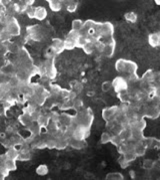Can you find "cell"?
Listing matches in <instances>:
<instances>
[{"instance_id": "obj_2", "label": "cell", "mask_w": 160, "mask_h": 180, "mask_svg": "<svg viewBox=\"0 0 160 180\" xmlns=\"http://www.w3.org/2000/svg\"><path fill=\"white\" fill-rule=\"evenodd\" d=\"M98 32L100 37H104L106 39H108L110 37H112L114 32V26L112 23H110V22H104V23L100 24Z\"/></svg>"}, {"instance_id": "obj_25", "label": "cell", "mask_w": 160, "mask_h": 180, "mask_svg": "<svg viewBox=\"0 0 160 180\" xmlns=\"http://www.w3.org/2000/svg\"><path fill=\"white\" fill-rule=\"evenodd\" d=\"M72 30H75V31H81V29L83 28V21L81 19H74L72 21Z\"/></svg>"}, {"instance_id": "obj_15", "label": "cell", "mask_w": 160, "mask_h": 180, "mask_svg": "<svg viewBox=\"0 0 160 180\" xmlns=\"http://www.w3.org/2000/svg\"><path fill=\"white\" fill-rule=\"evenodd\" d=\"M105 179L106 180H123L124 175L120 172H110L108 174H106Z\"/></svg>"}, {"instance_id": "obj_11", "label": "cell", "mask_w": 160, "mask_h": 180, "mask_svg": "<svg viewBox=\"0 0 160 180\" xmlns=\"http://www.w3.org/2000/svg\"><path fill=\"white\" fill-rule=\"evenodd\" d=\"M148 43L150 46L157 47L160 44V35L159 33H151L148 36Z\"/></svg>"}, {"instance_id": "obj_36", "label": "cell", "mask_w": 160, "mask_h": 180, "mask_svg": "<svg viewBox=\"0 0 160 180\" xmlns=\"http://www.w3.org/2000/svg\"><path fill=\"white\" fill-rule=\"evenodd\" d=\"M31 159V155L29 151H25V152H19L18 155V159L17 160H21V161H28Z\"/></svg>"}, {"instance_id": "obj_7", "label": "cell", "mask_w": 160, "mask_h": 180, "mask_svg": "<svg viewBox=\"0 0 160 180\" xmlns=\"http://www.w3.org/2000/svg\"><path fill=\"white\" fill-rule=\"evenodd\" d=\"M133 152L134 154L136 155V157H141L145 155V152H146V147L143 144V141L141 142H136L133 146Z\"/></svg>"}, {"instance_id": "obj_37", "label": "cell", "mask_w": 160, "mask_h": 180, "mask_svg": "<svg viewBox=\"0 0 160 180\" xmlns=\"http://www.w3.org/2000/svg\"><path fill=\"white\" fill-rule=\"evenodd\" d=\"M26 30H27L28 35L32 36V35H34L35 33H37L40 29H39V25H29Z\"/></svg>"}, {"instance_id": "obj_32", "label": "cell", "mask_w": 160, "mask_h": 180, "mask_svg": "<svg viewBox=\"0 0 160 180\" xmlns=\"http://www.w3.org/2000/svg\"><path fill=\"white\" fill-rule=\"evenodd\" d=\"M79 35L80 33L78 32V31H75V30H72L71 29L68 34H67V36H66V39H69V40H72V41H76L77 38L79 37Z\"/></svg>"}, {"instance_id": "obj_28", "label": "cell", "mask_w": 160, "mask_h": 180, "mask_svg": "<svg viewBox=\"0 0 160 180\" xmlns=\"http://www.w3.org/2000/svg\"><path fill=\"white\" fill-rule=\"evenodd\" d=\"M35 171H36L37 175H40V176H44V175H46L48 173V166L45 165V164H41V165L38 166Z\"/></svg>"}, {"instance_id": "obj_38", "label": "cell", "mask_w": 160, "mask_h": 180, "mask_svg": "<svg viewBox=\"0 0 160 180\" xmlns=\"http://www.w3.org/2000/svg\"><path fill=\"white\" fill-rule=\"evenodd\" d=\"M111 140V135L107 132H104L101 134V137H100V142L102 144H107L109 143Z\"/></svg>"}, {"instance_id": "obj_24", "label": "cell", "mask_w": 160, "mask_h": 180, "mask_svg": "<svg viewBox=\"0 0 160 180\" xmlns=\"http://www.w3.org/2000/svg\"><path fill=\"white\" fill-rule=\"evenodd\" d=\"M18 121L24 126H28L29 124L32 123V121H31V118L30 116L27 115V114H23V115H20L18 117Z\"/></svg>"}, {"instance_id": "obj_44", "label": "cell", "mask_w": 160, "mask_h": 180, "mask_svg": "<svg viewBox=\"0 0 160 180\" xmlns=\"http://www.w3.org/2000/svg\"><path fill=\"white\" fill-rule=\"evenodd\" d=\"M50 90L52 91V93H54V94H60L62 89L59 87V85H51Z\"/></svg>"}, {"instance_id": "obj_34", "label": "cell", "mask_w": 160, "mask_h": 180, "mask_svg": "<svg viewBox=\"0 0 160 180\" xmlns=\"http://www.w3.org/2000/svg\"><path fill=\"white\" fill-rule=\"evenodd\" d=\"M77 6H78V3L77 1H67V11L68 12H75L77 9Z\"/></svg>"}, {"instance_id": "obj_27", "label": "cell", "mask_w": 160, "mask_h": 180, "mask_svg": "<svg viewBox=\"0 0 160 180\" xmlns=\"http://www.w3.org/2000/svg\"><path fill=\"white\" fill-rule=\"evenodd\" d=\"M82 49L84 51V52L86 53V55H91V53L95 51V44L93 42H91V41H89L82 47Z\"/></svg>"}, {"instance_id": "obj_20", "label": "cell", "mask_w": 160, "mask_h": 180, "mask_svg": "<svg viewBox=\"0 0 160 180\" xmlns=\"http://www.w3.org/2000/svg\"><path fill=\"white\" fill-rule=\"evenodd\" d=\"M125 61L126 60L124 58H119L115 62V69L118 73H124V69H125Z\"/></svg>"}, {"instance_id": "obj_30", "label": "cell", "mask_w": 160, "mask_h": 180, "mask_svg": "<svg viewBox=\"0 0 160 180\" xmlns=\"http://www.w3.org/2000/svg\"><path fill=\"white\" fill-rule=\"evenodd\" d=\"M142 166H143V168L146 170H152L155 167V162L152 159H145L143 161Z\"/></svg>"}, {"instance_id": "obj_33", "label": "cell", "mask_w": 160, "mask_h": 180, "mask_svg": "<svg viewBox=\"0 0 160 180\" xmlns=\"http://www.w3.org/2000/svg\"><path fill=\"white\" fill-rule=\"evenodd\" d=\"M75 47H76V46H75V42L72 41V40H69V39L63 40V48L66 49V51H71V49H73Z\"/></svg>"}, {"instance_id": "obj_46", "label": "cell", "mask_w": 160, "mask_h": 180, "mask_svg": "<svg viewBox=\"0 0 160 180\" xmlns=\"http://www.w3.org/2000/svg\"><path fill=\"white\" fill-rule=\"evenodd\" d=\"M36 148H38V149H44V148H46V144L45 142H38L36 144Z\"/></svg>"}, {"instance_id": "obj_31", "label": "cell", "mask_w": 160, "mask_h": 180, "mask_svg": "<svg viewBox=\"0 0 160 180\" xmlns=\"http://www.w3.org/2000/svg\"><path fill=\"white\" fill-rule=\"evenodd\" d=\"M153 80H154V75H153V71L151 70L146 71V73L144 74V75L142 76V80H144V82L148 83V84L150 82H152Z\"/></svg>"}, {"instance_id": "obj_48", "label": "cell", "mask_w": 160, "mask_h": 180, "mask_svg": "<svg viewBox=\"0 0 160 180\" xmlns=\"http://www.w3.org/2000/svg\"><path fill=\"white\" fill-rule=\"evenodd\" d=\"M85 177H86V178H89V177L94 178V175L91 174V173H87V174H85Z\"/></svg>"}, {"instance_id": "obj_21", "label": "cell", "mask_w": 160, "mask_h": 180, "mask_svg": "<svg viewBox=\"0 0 160 180\" xmlns=\"http://www.w3.org/2000/svg\"><path fill=\"white\" fill-rule=\"evenodd\" d=\"M7 51L11 53H18L20 51V46L17 42H8L7 44Z\"/></svg>"}, {"instance_id": "obj_40", "label": "cell", "mask_w": 160, "mask_h": 180, "mask_svg": "<svg viewBox=\"0 0 160 180\" xmlns=\"http://www.w3.org/2000/svg\"><path fill=\"white\" fill-rule=\"evenodd\" d=\"M72 106H73V108L75 110H77V111H79L80 109H81V107L83 106V103H82V101L81 100H79V99H75V100L73 101V104H72Z\"/></svg>"}, {"instance_id": "obj_18", "label": "cell", "mask_w": 160, "mask_h": 180, "mask_svg": "<svg viewBox=\"0 0 160 180\" xmlns=\"http://www.w3.org/2000/svg\"><path fill=\"white\" fill-rule=\"evenodd\" d=\"M36 122H37V125L39 126L40 128H45L46 126H48V124H49V123H48V122H49V119H48V117L40 114L39 118L37 119Z\"/></svg>"}, {"instance_id": "obj_1", "label": "cell", "mask_w": 160, "mask_h": 180, "mask_svg": "<svg viewBox=\"0 0 160 180\" xmlns=\"http://www.w3.org/2000/svg\"><path fill=\"white\" fill-rule=\"evenodd\" d=\"M6 28L10 32L11 36H18V35H20V32H21L20 25L18 23V21L16 20V18H14L13 16H7Z\"/></svg>"}, {"instance_id": "obj_13", "label": "cell", "mask_w": 160, "mask_h": 180, "mask_svg": "<svg viewBox=\"0 0 160 180\" xmlns=\"http://www.w3.org/2000/svg\"><path fill=\"white\" fill-rule=\"evenodd\" d=\"M62 1L59 0H48V5L53 12H58L62 8Z\"/></svg>"}, {"instance_id": "obj_16", "label": "cell", "mask_w": 160, "mask_h": 180, "mask_svg": "<svg viewBox=\"0 0 160 180\" xmlns=\"http://www.w3.org/2000/svg\"><path fill=\"white\" fill-rule=\"evenodd\" d=\"M11 37V34L6 27L1 28V31H0V40H1V42L8 41V40H10Z\"/></svg>"}, {"instance_id": "obj_39", "label": "cell", "mask_w": 160, "mask_h": 180, "mask_svg": "<svg viewBox=\"0 0 160 180\" xmlns=\"http://www.w3.org/2000/svg\"><path fill=\"white\" fill-rule=\"evenodd\" d=\"M101 89L103 92H109L111 89H112V83L109 82V80H106V82L102 83L101 85Z\"/></svg>"}, {"instance_id": "obj_42", "label": "cell", "mask_w": 160, "mask_h": 180, "mask_svg": "<svg viewBox=\"0 0 160 180\" xmlns=\"http://www.w3.org/2000/svg\"><path fill=\"white\" fill-rule=\"evenodd\" d=\"M34 10H35V8H33L32 6H28L27 7V9H26V13H27V15L29 18H34Z\"/></svg>"}, {"instance_id": "obj_35", "label": "cell", "mask_w": 160, "mask_h": 180, "mask_svg": "<svg viewBox=\"0 0 160 180\" xmlns=\"http://www.w3.org/2000/svg\"><path fill=\"white\" fill-rule=\"evenodd\" d=\"M45 144H46V148H48V149H54L57 146V139L50 138L48 139L47 141H45Z\"/></svg>"}, {"instance_id": "obj_29", "label": "cell", "mask_w": 160, "mask_h": 180, "mask_svg": "<svg viewBox=\"0 0 160 180\" xmlns=\"http://www.w3.org/2000/svg\"><path fill=\"white\" fill-rule=\"evenodd\" d=\"M124 18H125L127 21L131 22V23H135V22L137 21V14L133 11L127 12V13H125V15H124Z\"/></svg>"}, {"instance_id": "obj_6", "label": "cell", "mask_w": 160, "mask_h": 180, "mask_svg": "<svg viewBox=\"0 0 160 180\" xmlns=\"http://www.w3.org/2000/svg\"><path fill=\"white\" fill-rule=\"evenodd\" d=\"M160 111L157 106H149L146 107L144 110V116L149 119H157L159 117Z\"/></svg>"}, {"instance_id": "obj_3", "label": "cell", "mask_w": 160, "mask_h": 180, "mask_svg": "<svg viewBox=\"0 0 160 180\" xmlns=\"http://www.w3.org/2000/svg\"><path fill=\"white\" fill-rule=\"evenodd\" d=\"M119 113V109L118 107L114 106V107H111V108H106L103 111H102V118H103L106 122H111L117 118Z\"/></svg>"}, {"instance_id": "obj_5", "label": "cell", "mask_w": 160, "mask_h": 180, "mask_svg": "<svg viewBox=\"0 0 160 180\" xmlns=\"http://www.w3.org/2000/svg\"><path fill=\"white\" fill-rule=\"evenodd\" d=\"M115 46H116V42L113 39V37H110L107 39V41L104 43V46L102 48V52L106 57L113 56L115 51Z\"/></svg>"}, {"instance_id": "obj_43", "label": "cell", "mask_w": 160, "mask_h": 180, "mask_svg": "<svg viewBox=\"0 0 160 180\" xmlns=\"http://www.w3.org/2000/svg\"><path fill=\"white\" fill-rule=\"evenodd\" d=\"M30 116V118H31V121H32V122H36L37 121V119L39 118V116H40V113L38 111H36L35 110L34 112L31 115H29Z\"/></svg>"}, {"instance_id": "obj_10", "label": "cell", "mask_w": 160, "mask_h": 180, "mask_svg": "<svg viewBox=\"0 0 160 180\" xmlns=\"http://www.w3.org/2000/svg\"><path fill=\"white\" fill-rule=\"evenodd\" d=\"M51 48L53 49V51H54L55 53H60L62 51H64V48H63V40L60 39V38L53 39Z\"/></svg>"}, {"instance_id": "obj_12", "label": "cell", "mask_w": 160, "mask_h": 180, "mask_svg": "<svg viewBox=\"0 0 160 180\" xmlns=\"http://www.w3.org/2000/svg\"><path fill=\"white\" fill-rule=\"evenodd\" d=\"M73 117H71L68 114H62L59 116V122H61L62 125H64L65 127H70L72 125Z\"/></svg>"}, {"instance_id": "obj_4", "label": "cell", "mask_w": 160, "mask_h": 180, "mask_svg": "<svg viewBox=\"0 0 160 180\" xmlns=\"http://www.w3.org/2000/svg\"><path fill=\"white\" fill-rule=\"evenodd\" d=\"M112 83V88L115 90V92L117 93H121L124 91H127L128 89V84H127V80L122 78V76H116Z\"/></svg>"}, {"instance_id": "obj_41", "label": "cell", "mask_w": 160, "mask_h": 180, "mask_svg": "<svg viewBox=\"0 0 160 180\" xmlns=\"http://www.w3.org/2000/svg\"><path fill=\"white\" fill-rule=\"evenodd\" d=\"M119 165H120V167H121V168H127L128 165H129V162L126 161L125 159H124V157L122 156L121 158L119 159Z\"/></svg>"}, {"instance_id": "obj_49", "label": "cell", "mask_w": 160, "mask_h": 180, "mask_svg": "<svg viewBox=\"0 0 160 180\" xmlns=\"http://www.w3.org/2000/svg\"><path fill=\"white\" fill-rule=\"evenodd\" d=\"M155 3H156L157 5H159V4H160V1H159V0H155Z\"/></svg>"}, {"instance_id": "obj_9", "label": "cell", "mask_w": 160, "mask_h": 180, "mask_svg": "<svg viewBox=\"0 0 160 180\" xmlns=\"http://www.w3.org/2000/svg\"><path fill=\"white\" fill-rule=\"evenodd\" d=\"M46 17H47V10L45 7H43V6L35 7L34 18H36L37 20H44Z\"/></svg>"}, {"instance_id": "obj_22", "label": "cell", "mask_w": 160, "mask_h": 180, "mask_svg": "<svg viewBox=\"0 0 160 180\" xmlns=\"http://www.w3.org/2000/svg\"><path fill=\"white\" fill-rule=\"evenodd\" d=\"M110 142L112 143L113 145H115V146H119V145H121V144H123L124 140H123V138L121 137V135L116 134V135H113V136H111Z\"/></svg>"}, {"instance_id": "obj_45", "label": "cell", "mask_w": 160, "mask_h": 180, "mask_svg": "<svg viewBox=\"0 0 160 180\" xmlns=\"http://www.w3.org/2000/svg\"><path fill=\"white\" fill-rule=\"evenodd\" d=\"M69 94H70V91H68V90H61L60 96L63 99H68L69 98Z\"/></svg>"}, {"instance_id": "obj_26", "label": "cell", "mask_w": 160, "mask_h": 180, "mask_svg": "<svg viewBox=\"0 0 160 180\" xmlns=\"http://www.w3.org/2000/svg\"><path fill=\"white\" fill-rule=\"evenodd\" d=\"M5 167H6V169L8 171H14V170H16V160L6 158Z\"/></svg>"}, {"instance_id": "obj_47", "label": "cell", "mask_w": 160, "mask_h": 180, "mask_svg": "<svg viewBox=\"0 0 160 180\" xmlns=\"http://www.w3.org/2000/svg\"><path fill=\"white\" fill-rule=\"evenodd\" d=\"M75 98H76V93H75V92H71L70 91V94H69V100H72V101H74L75 100Z\"/></svg>"}, {"instance_id": "obj_14", "label": "cell", "mask_w": 160, "mask_h": 180, "mask_svg": "<svg viewBox=\"0 0 160 180\" xmlns=\"http://www.w3.org/2000/svg\"><path fill=\"white\" fill-rule=\"evenodd\" d=\"M5 155L7 158L9 159H13V160H17L18 159V155H19V150L16 149L15 147H9L8 150L6 151Z\"/></svg>"}, {"instance_id": "obj_19", "label": "cell", "mask_w": 160, "mask_h": 180, "mask_svg": "<svg viewBox=\"0 0 160 180\" xmlns=\"http://www.w3.org/2000/svg\"><path fill=\"white\" fill-rule=\"evenodd\" d=\"M0 73L2 75H11L14 73V66L11 65V64H8L6 66H4L1 67V70H0Z\"/></svg>"}, {"instance_id": "obj_17", "label": "cell", "mask_w": 160, "mask_h": 180, "mask_svg": "<svg viewBox=\"0 0 160 180\" xmlns=\"http://www.w3.org/2000/svg\"><path fill=\"white\" fill-rule=\"evenodd\" d=\"M89 41H90V40L87 36H84V35H79V37L77 38L76 41H75V46H76V47L82 48L86 43H88Z\"/></svg>"}, {"instance_id": "obj_8", "label": "cell", "mask_w": 160, "mask_h": 180, "mask_svg": "<svg viewBox=\"0 0 160 180\" xmlns=\"http://www.w3.org/2000/svg\"><path fill=\"white\" fill-rule=\"evenodd\" d=\"M68 146H70L75 150H81L82 148H84V146H85V144H84L83 140H77V139H74L73 137H69Z\"/></svg>"}, {"instance_id": "obj_23", "label": "cell", "mask_w": 160, "mask_h": 180, "mask_svg": "<svg viewBox=\"0 0 160 180\" xmlns=\"http://www.w3.org/2000/svg\"><path fill=\"white\" fill-rule=\"evenodd\" d=\"M123 157H124V159L129 162V163H130V162H132V161H134V160L136 159V155L134 154V152H133V149L127 150V151L123 154Z\"/></svg>"}]
</instances>
